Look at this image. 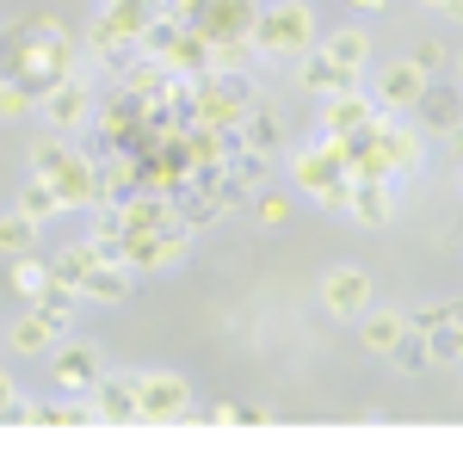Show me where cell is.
I'll return each mask as SVG.
<instances>
[{"label":"cell","mask_w":463,"mask_h":463,"mask_svg":"<svg viewBox=\"0 0 463 463\" xmlns=\"http://www.w3.org/2000/svg\"><path fill=\"white\" fill-rule=\"evenodd\" d=\"M316 43V13L303 0H279L266 13H253L248 25V50H266V56H303Z\"/></svg>","instance_id":"obj_1"},{"label":"cell","mask_w":463,"mask_h":463,"mask_svg":"<svg viewBox=\"0 0 463 463\" xmlns=\"http://www.w3.org/2000/svg\"><path fill=\"white\" fill-rule=\"evenodd\" d=\"M290 174H297V185L309 192V198H321V204H346V185H353V174L340 167V155L321 143V148H303L297 161H290Z\"/></svg>","instance_id":"obj_2"},{"label":"cell","mask_w":463,"mask_h":463,"mask_svg":"<svg viewBox=\"0 0 463 463\" xmlns=\"http://www.w3.org/2000/svg\"><path fill=\"white\" fill-rule=\"evenodd\" d=\"M137 408H143V427H167L185 414V377L174 371H148L137 377Z\"/></svg>","instance_id":"obj_3"},{"label":"cell","mask_w":463,"mask_h":463,"mask_svg":"<svg viewBox=\"0 0 463 463\" xmlns=\"http://www.w3.org/2000/svg\"><path fill=\"white\" fill-rule=\"evenodd\" d=\"M50 192H56V204H62V211H74V204H93V198H99V167H93V161H87V155H62V161H56V167H50Z\"/></svg>","instance_id":"obj_4"},{"label":"cell","mask_w":463,"mask_h":463,"mask_svg":"<svg viewBox=\"0 0 463 463\" xmlns=\"http://www.w3.org/2000/svg\"><path fill=\"white\" fill-rule=\"evenodd\" d=\"M50 377H56V390L87 395L93 383H99V346H87V340H62L56 358H50Z\"/></svg>","instance_id":"obj_5"},{"label":"cell","mask_w":463,"mask_h":463,"mask_svg":"<svg viewBox=\"0 0 463 463\" xmlns=\"http://www.w3.org/2000/svg\"><path fill=\"white\" fill-rule=\"evenodd\" d=\"M87 395H93V420H106V427H143L137 377H99Z\"/></svg>","instance_id":"obj_6"},{"label":"cell","mask_w":463,"mask_h":463,"mask_svg":"<svg viewBox=\"0 0 463 463\" xmlns=\"http://www.w3.org/2000/svg\"><path fill=\"white\" fill-rule=\"evenodd\" d=\"M321 297H327L334 316H364V309H371V279H364L358 266H334V272L321 279Z\"/></svg>","instance_id":"obj_7"},{"label":"cell","mask_w":463,"mask_h":463,"mask_svg":"<svg viewBox=\"0 0 463 463\" xmlns=\"http://www.w3.org/2000/svg\"><path fill=\"white\" fill-rule=\"evenodd\" d=\"M297 87H309V93H346V87H358V74L340 69V62H327L321 43H309V50L297 56Z\"/></svg>","instance_id":"obj_8"},{"label":"cell","mask_w":463,"mask_h":463,"mask_svg":"<svg viewBox=\"0 0 463 463\" xmlns=\"http://www.w3.org/2000/svg\"><path fill=\"white\" fill-rule=\"evenodd\" d=\"M37 106H43V118H50V130H74V124L87 118V87H80L74 74H62V80H56Z\"/></svg>","instance_id":"obj_9"},{"label":"cell","mask_w":463,"mask_h":463,"mask_svg":"<svg viewBox=\"0 0 463 463\" xmlns=\"http://www.w3.org/2000/svg\"><path fill=\"white\" fill-rule=\"evenodd\" d=\"M377 118V106L358 93V87H346V93H327V118H321V130L327 137H346V130H364Z\"/></svg>","instance_id":"obj_10"},{"label":"cell","mask_w":463,"mask_h":463,"mask_svg":"<svg viewBox=\"0 0 463 463\" xmlns=\"http://www.w3.org/2000/svg\"><path fill=\"white\" fill-rule=\"evenodd\" d=\"M130 290H137L130 266H106V260H93V266H87V279L74 285V297H93V303H124Z\"/></svg>","instance_id":"obj_11"},{"label":"cell","mask_w":463,"mask_h":463,"mask_svg":"<svg viewBox=\"0 0 463 463\" xmlns=\"http://www.w3.org/2000/svg\"><path fill=\"white\" fill-rule=\"evenodd\" d=\"M420 93H427V74L414 69V62H390V69L377 74V99H383V106H390V111L414 106Z\"/></svg>","instance_id":"obj_12"},{"label":"cell","mask_w":463,"mask_h":463,"mask_svg":"<svg viewBox=\"0 0 463 463\" xmlns=\"http://www.w3.org/2000/svg\"><path fill=\"white\" fill-rule=\"evenodd\" d=\"M346 211L358 222H371V229H383L390 222V192H383V179H353L346 185Z\"/></svg>","instance_id":"obj_13"},{"label":"cell","mask_w":463,"mask_h":463,"mask_svg":"<svg viewBox=\"0 0 463 463\" xmlns=\"http://www.w3.org/2000/svg\"><path fill=\"white\" fill-rule=\"evenodd\" d=\"M56 340H62V327H56V321L43 316V309H25V321L13 327V353H19V358H37V353H50Z\"/></svg>","instance_id":"obj_14"},{"label":"cell","mask_w":463,"mask_h":463,"mask_svg":"<svg viewBox=\"0 0 463 463\" xmlns=\"http://www.w3.org/2000/svg\"><path fill=\"white\" fill-rule=\"evenodd\" d=\"M321 56L358 74L364 62H371V37H364V32H327V37H321Z\"/></svg>","instance_id":"obj_15"},{"label":"cell","mask_w":463,"mask_h":463,"mask_svg":"<svg viewBox=\"0 0 463 463\" xmlns=\"http://www.w3.org/2000/svg\"><path fill=\"white\" fill-rule=\"evenodd\" d=\"M402 334H408V316H402V309H371V316H364V346H371V353H390Z\"/></svg>","instance_id":"obj_16"},{"label":"cell","mask_w":463,"mask_h":463,"mask_svg":"<svg viewBox=\"0 0 463 463\" xmlns=\"http://www.w3.org/2000/svg\"><path fill=\"white\" fill-rule=\"evenodd\" d=\"M241 130H248V148H260V155L279 148V118H272V106H260V99L241 111Z\"/></svg>","instance_id":"obj_17"},{"label":"cell","mask_w":463,"mask_h":463,"mask_svg":"<svg viewBox=\"0 0 463 463\" xmlns=\"http://www.w3.org/2000/svg\"><path fill=\"white\" fill-rule=\"evenodd\" d=\"M19 211L32 216L37 229H43L50 216H62V204H56V192H50V179H43V174H32V179H25V192H19Z\"/></svg>","instance_id":"obj_18"},{"label":"cell","mask_w":463,"mask_h":463,"mask_svg":"<svg viewBox=\"0 0 463 463\" xmlns=\"http://www.w3.org/2000/svg\"><path fill=\"white\" fill-rule=\"evenodd\" d=\"M32 241H37V222L25 211L0 216V253H32Z\"/></svg>","instance_id":"obj_19"},{"label":"cell","mask_w":463,"mask_h":463,"mask_svg":"<svg viewBox=\"0 0 463 463\" xmlns=\"http://www.w3.org/2000/svg\"><path fill=\"white\" fill-rule=\"evenodd\" d=\"M32 420L37 427H87L93 408H87V402H50V408H37L32 402Z\"/></svg>","instance_id":"obj_20"},{"label":"cell","mask_w":463,"mask_h":463,"mask_svg":"<svg viewBox=\"0 0 463 463\" xmlns=\"http://www.w3.org/2000/svg\"><path fill=\"white\" fill-rule=\"evenodd\" d=\"M6 285L19 290V297H37V290L50 285V266H37L32 253H13V279H6Z\"/></svg>","instance_id":"obj_21"},{"label":"cell","mask_w":463,"mask_h":463,"mask_svg":"<svg viewBox=\"0 0 463 463\" xmlns=\"http://www.w3.org/2000/svg\"><path fill=\"white\" fill-rule=\"evenodd\" d=\"M87 266H93V248H69L62 253V260H56V272H50V279H56V285H80V279H87Z\"/></svg>","instance_id":"obj_22"},{"label":"cell","mask_w":463,"mask_h":463,"mask_svg":"<svg viewBox=\"0 0 463 463\" xmlns=\"http://www.w3.org/2000/svg\"><path fill=\"white\" fill-rule=\"evenodd\" d=\"M451 321H458V297H445V303H432V309H414L408 327H414V334H432V327H451Z\"/></svg>","instance_id":"obj_23"},{"label":"cell","mask_w":463,"mask_h":463,"mask_svg":"<svg viewBox=\"0 0 463 463\" xmlns=\"http://www.w3.org/2000/svg\"><path fill=\"white\" fill-rule=\"evenodd\" d=\"M458 353H463L458 321H451V327H432V334H427V358H445V364H458Z\"/></svg>","instance_id":"obj_24"},{"label":"cell","mask_w":463,"mask_h":463,"mask_svg":"<svg viewBox=\"0 0 463 463\" xmlns=\"http://www.w3.org/2000/svg\"><path fill=\"white\" fill-rule=\"evenodd\" d=\"M25 111H32V93L6 74V80H0V118H25Z\"/></svg>","instance_id":"obj_25"},{"label":"cell","mask_w":463,"mask_h":463,"mask_svg":"<svg viewBox=\"0 0 463 463\" xmlns=\"http://www.w3.org/2000/svg\"><path fill=\"white\" fill-rule=\"evenodd\" d=\"M62 155H69V143H62V137H43V143H32V174H50Z\"/></svg>","instance_id":"obj_26"},{"label":"cell","mask_w":463,"mask_h":463,"mask_svg":"<svg viewBox=\"0 0 463 463\" xmlns=\"http://www.w3.org/2000/svg\"><path fill=\"white\" fill-rule=\"evenodd\" d=\"M253 216H260L266 229H279V222H285V216H290V204H285V198H279V192H260V198H253Z\"/></svg>","instance_id":"obj_27"},{"label":"cell","mask_w":463,"mask_h":463,"mask_svg":"<svg viewBox=\"0 0 463 463\" xmlns=\"http://www.w3.org/2000/svg\"><path fill=\"white\" fill-rule=\"evenodd\" d=\"M427 93H432V80H427ZM432 124H439V130H451V124H458V93H451V87H445V93H432Z\"/></svg>","instance_id":"obj_28"},{"label":"cell","mask_w":463,"mask_h":463,"mask_svg":"<svg viewBox=\"0 0 463 463\" xmlns=\"http://www.w3.org/2000/svg\"><path fill=\"white\" fill-rule=\"evenodd\" d=\"M408 62H414V69H420V74L432 80V69H445V43H420V50L408 56Z\"/></svg>","instance_id":"obj_29"},{"label":"cell","mask_w":463,"mask_h":463,"mask_svg":"<svg viewBox=\"0 0 463 463\" xmlns=\"http://www.w3.org/2000/svg\"><path fill=\"white\" fill-rule=\"evenodd\" d=\"M130 93H161V69H137L130 74Z\"/></svg>","instance_id":"obj_30"},{"label":"cell","mask_w":463,"mask_h":463,"mask_svg":"<svg viewBox=\"0 0 463 463\" xmlns=\"http://www.w3.org/2000/svg\"><path fill=\"white\" fill-rule=\"evenodd\" d=\"M229 427H266V408H229Z\"/></svg>","instance_id":"obj_31"},{"label":"cell","mask_w":463,"mask_h":463,"mask_svg":"<svg viewBox=\"0 0 463 463\" xmlns=\"http://www.w3.org/2000/svg\"><path fill=\"white\" fill-rule=\"evenodd\" d=\"M353 6H383V0H353Z\"/></svg>","instance_id":"obj_32"},{"label":"cell","mask_w":463,"mask_h":463,"mask_svg":"<svg viewBox=\"0 0 463 463\" xmlns=\"http://www.w3.org/2000/svg\"><path fill=\"white\" fill-rule=\"evenodd\" d=\"M427 6H458V0H427Z\"/></svg>","instance_id":"obj_33"}]
</instances>
